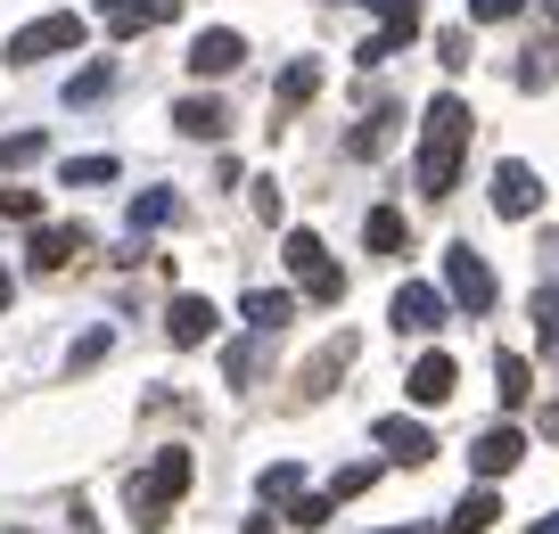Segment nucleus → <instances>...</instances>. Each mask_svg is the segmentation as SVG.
Instances as JSON below:
<instances>
[{
  "label": "nucleus",
  "mask_w": 559,
  "mask_h": 534,
  "mask_svg": "<svg viewBox=\"0 0 559 534\" xmlns=\"http://www.w3.org/2000/svg\"><path fill=\"white\" fill-rule=\"evenodd\" d=\"M469 99L461 91H444V99H428V116H419V190L428 198H453L461 181V149H469Z\"/></svg>",
  "instance_id": "obj_1"
},
{
  "label": "nucleus",
  "mask_w": 559,
  "mask_h": 534,
  "mask_svg": "<svg viewBox=\"0 0 559 534\" xmlns=\"http://www.w3.org/2000/svg\"><path fill=\"white\" fill-rule=\"evenodd\" d=\"M190 477H198V461H190L181 444L157 452V461H148V477H132V494H123V501H132V526H165V510L190 494Z\"/></svg>",
  "instance_id": "obj_2"
},
{
  "label": "nucleus",
  "mask_w": 559,
  "mask_h": 534,
  "mask_svg": "<svg viewBox=\"0 0 559 534\" xmlns=\"http://www.w3.org/2000/svg\"><path fill=\"white\" fill-rule=\"evenodd\" d=\"M83 34L91 25L74 17V9H50V17H34V25L9 34V67H41V58H58V50H83Z\"/></svg>",
  "instance_id": "obj_3"
},
{
  "label": "nucleus",
  "mask_w": 559,
  "mask_h": 534,
  "mask_svg": "<svg viewBox=\"0 0 559 534\" xmlns=\"http://www.w3.org/2000/svg\"><path fill=\"white\" fill-rule=\"evenodd\" d=\"M280 256H288V272L305 280V296H313V305H337V296H346V272L330 263V247H321L313 230H288V247H280Z\"/></svg>",
  "instance_id": "obj_4"
},
{
  "label": "nucleus",
  "mask_w": 559,
  "mask_h": 534,
  "mask_svg": "<svg viewBox=\"0 0 559 534\" xmlns=\"http://www.w3.org/2000/svg\"><path fill=\"white\" fill-rule=\"evenodd\" d=\"M444 296H453V305H469V312L493 305V272H486V256H477L469 239L444 247Z\"/></svg>",
  "instance_id": "obj_5"
},
{
  "label": "nucleus",
  "mask_w": 559,
  "mask_h": 534,
  "mask_svg": "<svg viewBox=\"0 0 559 534\" xmlns=\"http://www.w3.org/2000/svg\"><path fill=\"white\" fill-rule=\"evenodd\" d=\"M535 206H543V173L519 165V156H510V165H493V214H502V223H526Z\"/></svg>",
  "instance_id": "obj_6"
},
{
  "label": "nucleus",
  "mask_w": 559,
  "mask_h": 534,
  "mask_svg": "<svg viewBox=\"0 0 559 534\" xmlns=\"http://www.w3.org/2000/svg\"><path fill=\"white\" fill-rule=\"evenodd\" d=\"M247 67V41L230 34V25H206V34L190 41V74L198 83H223V74H239Z\"/></svg>",
  "instance_id": "obj_7"
},
{
  "label": "nucleus",
  "mask_w": 559,
  "mask_h": 534,
  "mask_svg": "<svg viewBox=\"0 0 559 534\" xmlns=\"http://www.w3.org/2000/svg\"><path fill=\"white\" fill-rule=\"evenodd\" d=\"M386 321L412 329V337H428V329H444V288H428V280H403L395 305H386Z\"/></svg>",
  "instance_id": "obj_8"
},
{
  "label": "nucleus",
  "mask_w": 559,
  "mask_h": 534,
  "mask_svg": "<svg viewBox=\"0 0 559 534\" xmlns=\"http://www.w3.org/2000/svg\"><path fill=\"white\" fill-rule=\"evenodd\" d=\"M214 329H223V312H214L206 296H174V305H165V337L174 345H206Z\"/></svg>",
  "instance_id": "obj_9"
},
{
  "label": "nucleus",
  "mask_w": 559,
  "mask_h": 534,
  "mask_svg": "<svg viewBox=\"0 0 559 534\" xmlns=\"http://www.w3.org/2000/svg\"><path fill=\"white\" fill-rule=\"evenodd\" d=\"M174 17V0H99V25L116 41H132V34H148V25H165Z\"/></svg>",
  "instance_id": "obj_10"
},
{
  "label": "nucleus",
  "mask_w": 559,
  "mask_h": 534,
  "mask_svg": "<svg viewBox=\"0 0 559 534\" xmlns=\"http://www.w3.org/2000/svg\"><path fill=\"white\" fill-rule=\"evenodd\" d=\"M91 247V230H74V223H50V230H34V247H25V263L34 272H67L74 256Z\"/></svg>",
  "instance_id": "obj_11"
},
{
  "label": "nucleus",
  "mask_w": 559,
  "mask_h": 534,
  "mask_svg": "<svg viewBox=\"0 0 559 534\" xmlns=\"http://www.w3.org/2000/svg\"><path fill=\"white\" fill-rule=\"evenodd\" d=\"M370 436H379V452H395V461H437V436H428V428H419V419H379V428H370Z\"/></svg>",
  "instance_id": "obj_12"
},
{
  "label": "nucleus",
  "mask_w": 559,
  "mask_h": 534,
  "mask_svg": "<svg viewBox=\"0 0 559 534\" xmlns=\"http://www.w3.org/2000/svg\"><path fill=\"white\" fill-rule=\"evenodd\" d=\"M519 452H526L519 428H486V436L469 444V461H477V477H510V468H519Z\"/></svg>",
  "instance_id": "obj_13"
},
{
  "label": "nucleus",
  "mask_w": 559,
  "mask_h": 534,
  "mask_svg": "<svg viewBox=\"0 0 559 534\" xmlns=\"http://www.w3.org/2000/svg\"><path fill=\"white\" fill-rule=\"evenodd\" d=\"M247 329H255V337H272V329H288L297 321V296H280V288H247Z\"/></svg>",
  "instance_id": "obj_14"
},
{
  "label": "nucleus",
  "mask_w": 559,
  "mask_h": 534,
  "mask_svg": "<svg viewBox=\"0 0 559 534\" xmlns=\"http://www.w3.org/2000/svg\"><path fill=\"white\" fill-rule=\"evenodd\" d=\"M403 387H412V403H444L453 395V354H419Z\"/></svg>",
  "instance_id": "obj_15"
},
{
  "label": "nucleus",
  "mask_w": 559,
  "mask_h": 534,
  "mask_svg": "<svg viewBox=\"0 0 559 534\" xmlns=\"http://www.w3.org/2000/svg\"><path fill=\"white\" fill-rule=\"evenodd\" d=\"M174 123H181L190 140H223V132H230V107H223V99H181Z\"/></svg>",
  "instance_id": "obj_16"
},
{
  "label": "nucleus",
  "mask_w": 559,
  "mask_h": 534,
  "mask_svg": "<svg viewBox=\"0 0 559 534\" xmlns=\"http://www.w3.org/2000/svg\"><path fill=\"white\" fill-rule=\"evenodd\" d=\"M362 239H370V256H403V247H412V230H403L395 206H379V214L362 223Z\"/></svg>",
  "instance_id": "obj_17"
},
{
  "label": "nucleus",
  "mask_w": 559,
  "mask_h": 534,
  "mask_svg": "<svg viewBox=\"0 0 559 534\" xmlns=\"http://www.w3.org/2000/svg\"><path fill=\"white\" fill-rule=\"evenodd\" d=\"M165 223H181V198L174 190H140L132 198V230H165Z\"/></svg>",
  "instance_id": "obj_18"
},
{
  "label": "nucleus",
  "mask_w": 559,
  "mask_h": 534,
  "mask_svg": "<svg viewBox=\"0 0 559 534\" xmlns=\"http://www.w3.org/2000/svg\"><path fill=\"white\" fill-rule=\"evenodd\" d=\"M116 156H67V165H58V181H67V190H99V181H116Z\"/></svg>",
  "instance_id": "obj_19"
},
{
  "label": "nucleus",
  "mask_w": 559,
  "mask_h": 534,
  "mask_svg": "<svg viewBox=\"0 0 559 534\" xmlns=\"http://www.w3.org/2000/svg\"><path fill=\"white\" fill-rule=\"evenodd\" d=\"M493 518H502V501H493L486 485H477V494H461V510H453V534H486Z\"/></svg>",
  "instance_id": "obj_20"
},
{
  "label": "nucleus",
  "mask_w": 559,
  "mask_h": 534,
  "mask_svg": "<svg viewBox=\"0 0 559 534\" xmlns=\"http://www.w3.org/2000/svg\"><path fill=\"white\" fill-rule=\"evenodd\" d=\"M362 9H370V17H379L395 41H412V34H419V0H362Z\"/></svg>",
  "instance_id": "obj_21"
},
{
  "label": "nucleus",
  "mask_w": 559,
  "mask_h": 534,
  "mask_svg": "<svg viewBox=\"0 0 559 534\" xmlns=\"http://www.w3.org/2000/svg\"><path fill=\"white\" fill-rule=\"evenodd\" d=\"M255 494H263V501H297V494H305V468H297V461H272V468L255 477Z\"/></svg>",
  "instance_id": "obj_22"
},
{
  "label": "nucleus",
  "mask_w": 559,
  "mask_h": 534,
  "mask_svg": "<svg viewBox=\"0 0 559 534\" xmlns=\"http://www.w3.org/2000/svg\"><path fill=\"white\" fill-rule=\"evenodd\" d=\"M313 91H321V67H313V58H297V67L280 74V107H305Z\"/></svg>",
  "instance_id": "obj_23"
},
{
  "label": "nucleus",
  "mask_w": 559,
  "mask_h": 534,
  "mask_svg": "<svg viewBox=\"0 0 559 534\" xmlns=\"http://www.w3.org/2000/svg\"><path fill=\"white\" fill-rule=\"evenodd\" d=\"M395 123H403V116H395V107H379V116H370V123H362V132H354V140H346V149H354V156H379V149H386V140H395Z\"/></svg>",
  "instance_id": "obj_24"
},
{
  "label": "nucleus",
  "mask_w": 559,
  "mask_h": 534,
  "mask_svg": "<svg viewBox=\"0 0 559 534\" xmlns=\"http://www.w3.org/2000/svg\"><path fill=\"white\" fill-rule=\"evenodd\" d=\"M493 379H502V403H510V412L535 395V387H526V363H519V354H493Z\"/></svg>",
  "instance_id": "obj_25"
},
{
  "label": "nucleus",
  "mask_w": 559,
  "mask_h": 534,
  "mask_svg": "<svg viewBox=\"0 0 559 534\" xmlns=\"http://www.w3.org/2000/svg\"><path fill=\"white\" fill-rule=\"evenodd\" d=\"M551 83H559V50H535L519 67V91H551Z\"/></svg>",
  "instance_id": "obj_26"
},
{
  "label": "nucleus",
  "mask_w": 559,
  "mask_h": 534,
  "mask_svg": "<svg viewBox=\"0 0 559 534\" xmlns=\"http://www.w3.org/2000/svg\"><path fill=\"white\" fill-rule=\"evenodd\" d=\"M34 156H41V132H9V140H0V173L34 165Z\"/></svg>",
  "instance_id": "obj_27"
},
{
  "label": "nucleus",
  "mask_w": 559,
  "mask_h": 534,
  "mask_svg": "<svg viewBox=\"0 0 559 534\" xmlns=\"http://www.w3.org/2000/svg\"><path fill=\"white\" fill-rule=\"evenodd\" d=\"M437 67H444V74L469 67V34H461V25H444V34H437Z\"/></svg>",
  "instance_id": "obj_28"
},
{
  "label": "nucleus",
  "mask_w": 559,
  "mask_h": 534,
  "mask_svg": "<svg viewBox=\"0 0 559 534\" xmlns=\"http://www.w3.org/2000/svg\"><path fill=\"white\" fill-rule=\"evenodd\" d=\"M107 83H116V74H107V67H83V74H74V83H67V99H74V107H91V99H99Z\"/></svg>",
  "instance_id": "obj_29"
},
{
  "label": "nucleus",
  "mask_w": 559,
  "mask_h": 534,
  "mask_svg": "<svg viewBox=\"0 0 559 534\" xmlns=\"http://www.w3.org/2000/svg\"><path fill=\"white\" fill-rule=\"evenodd\" d=\"M370 477H379V468H370V461H354V468H337V477H330V501H354V494H362V485Z\"/></svg>",
  "instance_id": "obj_30"
},
{
  "label": "nucleus",
  "mask_w": 559,
  "mask_h": 534,
  "mask_svg": "<svg viewBox=\"0 0 559 534\" xmlns=\"http://www.w3.org/2000/svg\"><path fill=\"white\" fill-rule=\"evenodd\" d=\"M0 214H9V223H34V214H41V190H0Z\"/></svg>",
  "instance_id": "obj_31"
},
{
  "label": "nucleus",
  "mask_w": 559,
  "mask_h": 534,
  "mask_svg": "<svg viewBox=\"0 0 559 534\" xmlns=\"http://www.w3.org/2000/svg\"><path fill=\"white\" fill-rule=\"evenodd\" d=\"M330 510H337L330 494H297V501H288V518H297V526H321V518H330Z\"/></svg>",
  "instance_id": "obj_32"
},
{
  "label": "nucleus",
  "mask_w": 559,
  "mask_h": 534,
  "mask_svg": "<svg viewBox=\"0 0 559 534\" xmlns=\"http://www.w3.org/2000/svg\"><path fill=\"white\" fill-rule=\"evenodd\" d=\"M519 9H526V0H469V17H477V25H510Z\"/></svg>",
  "instance_id": "obj_33"
},
{
  "label": "nucleus",
  "mask_w": 559,
  "mask_h": 534,
  "mask_svg": "<svg viewBox=\"0 0 559 534\" xmlns=\"http://www.w3.org/2000/svg\"><path fill=\"white\" fill-rule=\"evenodd\" d=\"M255 363H263L255 345H230V354H223V370H230V387H247V379H255Z\"/></svg>",
  "instance_id": "obj_34"
},
{
  "label": "nucleus",
  "mask_w": 559,
  "mask_h": 534,
  "mask_svg": "<svg viewBox=\"0 0 559 534\" xmlns=\"http://www.w3.org/2000/svg\"><path fill=\"white\" fill-rule=\"evenodd\" d=\"M99 354H107V329H91V337H74V354H67V363H74V370H91Z\"/></svg>",
  "instance_id": "obj_35"
},
{
  "label": "nucleus",
  "mask_w": 559,
  "mask_h": 534,
  "mask_svg": "<svg viewBox=\"0 0 559 534\" xmlns=\"http://www.w3.org/2000/svg\"><path fill=\"white\" fill-rule=\"evenodd\" d=\"M239 534H272V518H247V526H239Z\"/></svg>",
  "instance_id": "obj_36"
},
{
  "label": "nucleus",
  "mask_w": 559,
  "mask_h": 534,
  "mask_svg": "<svg viewBox=\"0 0 559 534\" xmlns=\"http://www.w3.org/2000/svg\"><path fill=\"white\" fill-rule=\"evenodd\" d=\"M543 337H551V354H559V312H551V321H543Z\"/></svg>",
  "instance_id": "obj_37"
},
{
  "label": "nucleus",
  "mask_w": 559,
  "mask_h": 534,
  "mask_svg": "<svg viewBox=\"0 0 559 534\" xmlns=\"http://www.w3.org/2000/svg\"><path fill=\"white\" fill-rule=\"evenodd\" d=\"M9 296H17V280H9V272H0V305H9Z\"/></svg>",
  "instance_id": "obj_38"
},
{
  "label": "nucleus",
  "mask_w": 559,
  "mask_h": 534,
  "mask_svg": "<svg viewBox=\"0 0 559 534\" xmlns=\"http://www.w3.org/2000/svg\"><path fill=\"white\" fill-rule=\"evenodd\" d=\"M526 534H559V518H543V526H526Z\"/></svg>",
  "instance_id": "obj_39"
},
{
  "label": "nucleus",
  "mask_w": 559,
  "mask_h": 534,
  "mask_svg": "<svg viewBox=\"0 0 559 534\" xmlns=\"http://www.w3.org/2000/svg\"><path fill=\"white\" fill-rule=\"evenodd\" d=\"M386 534H412V526H386Z\"/></svg>",
  "instance_id": "obj_40"
}]
</instances>
